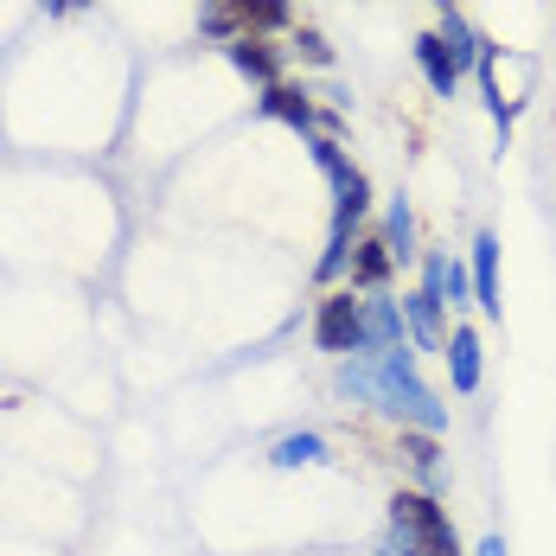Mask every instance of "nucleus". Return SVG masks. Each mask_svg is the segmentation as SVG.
I'll return each instance as SVG.
<instances>
[{
    "instance_id": "nucleus-1",
    "label": "nucleus",
    "mask_w": 556,
    "mask_h": 556,
    "mask_svg": "<svg viewBox=\"0 0 556 556\" xmlns=\"http://www.w3.org/2000/svg\"><path fill=\"white\" fill-rule=\"evenodd\" d=\"M339 396H352L365 409H384L396 429H429V435L447 429V403L422 384L416 345H396L384 358H365V352L339 358Z\"/></svg>"
},
{
    "instance_id": "nucleus-2",
    "label": "nucleus",
    "mask_w": 556,
    "mask_h": 556,
    "mask_svg": "<svg viewBox=\"0 0 556 556\" xmlns=\"http://www.w3.org/2000/svg\"><path fill=\"white\" fill-rule=\"evenodd\" d=\"M378 556H460V538H454V518H447L442 493L396 486L390 493V511H384Z\"/></svg>"
},
{
    "instance_id": "nucleus-3",
    "label": "nucleus",
    "mask_w": 556,
    "mask_h": 556,
    "mask_svg": "<svg viewBox=\"0 0 556 556\" xmlns=\"http://www.w3.org/2000/svg\"><path fill=\"white\" fill-rule=\"evenodd\" d=\"M358 339H365V294L352 281H339V288L320 294V307H314V345L333 352V358H352Z\"/></svg>"
},
{
    "instance_id": "nucleus-4",
    "label": "nucleus",
    "mask_w": 556,
    "mask_h": 556,
    "mask_svg": "<svg viewBox=\"0 0 556 556\" xmlns=\"http://www.w3.org/2000/svg\"><path fill=\"white\" fill-rule=\"evenodd\" d=\"M256 110L269 115V122H288V128H301V135H320V103H314V90L307 84H294V77H281V84H269L263 97H256Z\"/></svg>"
},
{
    "instance_id": "nucleus-5",
    "label": "nucleus",
    "mask_w": 556,
    "mask_h": 556,
    "mask_svg": "<svg viewBox=\"0 0 556 556\" xmlns=\"http://www.w3.org/2000/svg\"><path fill=\"white\" fill-rule=\"evenodd\" d=\"M422 288L442 301V314L473 307V276H467V263L447 256V250H422Z\"/></svg>"
},
{
    "instance_id": "nucleus-6",
    "label": "nucleus",
    "mask_w": 556,
    "mask_h": 556,
    "mask_svg": "<svg viewBox=\"0 0 556 556\" xmlns=\"http://www.w3.org/2000/svg\"><path fill=\"white\" fill-rule=\"evenodd\" d=\"M396 345H409L403 301H396V294H365V339H358V352H365V358H384Z\"/></svg>"
},
{
    "instance_id": "nucleus-7",
    "label": "nucleus",
    "mask_w": 556,
    "mask_h": 556,
    "mask_svg": "<svg viewBox=\"0 0 556 556\" xmlns=\"http://www.w3.org/2000/svg\"><path fill=\"white\" fill-rule=\"evenodd\" d=\"M396 460L416 473V486H422V493H442V480H447L442 435H429V429H396Z\"/></svg>"
},
{
    "instance_id": "nucleus-8",
    "label": "nucleus",
    "mask_w": 556,
    "mask_h": 556,
    "mask_svg": "<svg viewBox=\"0 0 556 556\" xmlns=\"http://www.w3.org/2000/svg\"><path fill=\"white\" fill-rule=\"evenodd\" d=\"M403 327H409V345H416V352H447V314L422 281L403 294Z\"/></svg>"
},
{
    "instance_id": "nucleus-9",
    "label": "nucleus",
    "mask_w": 556,
    "mask_h": 556,
    "mask_svg": "<svg viewBox=\"0 0 556 556\" xmlns=\"http://www.w3.org/2000/svg\"><path fill=\"white\" fill-rule=\"evenodd\" d=\"M467 276H473V307H480L486 320H500L505 301H500V237H493V230L473 237V250H467Z\"/></svg>"
},
{
    "instance_id": "nucleus-10",
    "label": "nucleus",
    "mask_w": 556,
    "mask_h": 556,
    "mask_svg": "<svg viewBox=\"0 0 556 556\" xmlns=\"http://www.w3.org/2000/svg\"><path fill=\"white\" fill-rule=\"evenodd\" d=\"M224 58H230V71H237V77H250L256 90H269V84L288 77V58H281V46H269V39H230Z\"/></svg>"
},
{
    "instance_id": "nucleus-11",
    "label": "nucleus",
    "mask_w": 556,
    "mask_h": 556,
    "mask_svg": "<svg viewBox=\"0 0 556 556\" xmlns=\"http://www.w3.org/2000/svg\"><path fill=\"white\" fill-rule=\"evenodd\" d=\"M390 276H396V256H390V243L378 237V230H365V237H358V250H352V269H345V281H352L358 294H384Z\"/></svg>"
},
{
    "instance_id": "nucleus-12",
    "label": "nucleus",
    "mask_w": 556,
    "mask_h": 556,
    "mask_svg": "<svg viewBox=\"0 0 556 556\" xmlns=\"http://www.w3.org/2000/svg\"><path fill=\"white\" fill-rule=\"evenodd\" d=\"M230 20H237V39H276L294 26V7L288 0H224Z\"/></svg>"
},
{
    "instance_id": "nucleus-13",
    "label": "nucleus",
    "mask_w": 556,
    "mask_h": 556,
    "mask_svg": "<svg viewBox=\"0 0 556 556\" xmlns=\"http://www.w3.org/2000/svg\"><path fill=\"white\" fill-rule=\"evenodd\" d=\"M447 378L460 396H473L480 390V327H467V320H454V333H447Z\"/></svg>"
},
{
    "instance_id": "nucleus-14",
    "label": "nucleus",
    "mask_w": 556,
    "mask_h": 556,
    "mask_svg": "<svg viewBox=\"0 0 556 556\" xmlns=\"http://www.w3.org/2000/svg\"><path fill=\"white\" fill-rule=\"evenodd\" d=\"M327 186H333V218L365 224V212H371V179H365V167L339 161V167L327 173Z\"/></svg>"
},
{
    "instance_id": "nucleus-15",
    "label": "nucleus",
    "mask_w": 556,
    "mask_h": 556,
    "mask_svg": "<svg viewBox=\"0 0 556 556\" xmlns=\"http://www.w3.org/2000/svg\"><path fill=\"white\" fill-rule=\"evenodd\" d=\"M378 237L390 243V256H396V263H422V230H416V205H409V199H390V205H384Z\"/></svg>"
},
{
    "instance_id": "nucleus-16",
    "label": "nucleus",
    "mask_w": 556,
    "mask_h": 556,
    "mask_svg": "<svg viewBox=\"0 0 556 556\" xmlns=\"http://www.w3.org/2000/svg\"><path fill=\"white\" fill-rule=\"evenodd\" d=\"M416 71H422V84H429L435 97H454V90H460V64L447 58L442 33H416Z\"/></svg>"
},
{
    "instance_id": "nucleus-17",
    "label": "nucleus",
    "mask_w": 556,
    "mask_h": 556,
    "mask_svg": "<svg viewBox=\"0 0 556 556\" xmlns=\"http://www.w3.org/2000/svg\"><path fill=\"white\" fill-rule=\"evenodd\" d=\"M435 33H442L447 58H454V64H460V77H473V71H480V58L493 52V46H486V39H480V33H473V20H460V13H454V7H447V13H442V26H435Z\"/></svg>"
},
{
    "instance_id": "nucleus-18",
    "label": "nucleus",
    "mask_w": 556,
    "mask_h": 556,
    "mask_svg": "<svg viewBox=\"0 0 556 556\" xmlns=\"http://www.w3.org/2000/svg\"><path fill=\"white\" fill-rule=\"evenodd\" d=\"M327 460H333V442L314 435V429H288L269 447V467H327Z\"/></svg>"
},
{
    "instance_id": "nucleus-19",
    "label": "nucleus",
    "mask_w": 556,
    "mask_h": 556,
    "mask_svg": "<svg viewBox=\"0 0 556 556\" xmlns=\"http://www.w3.org/2000/svg\"><path fill=\"white\" fill-rule=\"evenodd\" d=\"M358 224H345V218H333V230H327V250H320V263H314V276L327 281V288H339L345 281V269H352V250H358Z\"/></svg>"
},
{
    "instance_id": "nucleus-20",
    "label": "nucleus",
    "mask_w": 556,
    "mask_h": 556,
    "mask_svg": "<svg viewBox=\"0 0 556 556\" xmlns=\"http://www.w3.org/2000/svg\"><path fill=\"white\" fill-rule=\"evenodd\" d=\"M294 58L314 64V71H327V64H333V39H327L320 26H301V33H294Z\"/></svg>"
},
{
    "instance_id": "nucleus-21",
    "label": "nucleus",
    "mask_w": 556,
    "mask_h": 556,
    "mask_svg": "<svg viewBox=\"0 0 556 556\" xmlns=\"http://www.w3.org/2000/svg\"><path fill=\"white\" fill-rule=\"evenodd\" d=\"M199 33H205L212 46H230V39H237V20H230L224 0H205V7H199Z\"/></svg>"
},
{
    "instance_id": "nucleus-22",
    "label": "nucleus",
    "mask_w": 556,
    "mask_h": 556,
    "mask_svg": "<svg viewBox=\"0 0 556 556\" xmlns=\"http://www.w3.org/2000/svg\"><path fill=\"white\" fill-rule=\"evenodd\" d=\"M473 556H505V538H480V551Z\"/></svg>"
},
{
    "instance_id": "nucleus-23",
    "label": "nucleus",
    "mask_w": 556,
    "mask_h": 556,
    "mask_svg": "<svg viewBox=\"0 0 556 556\" xmlns=\"http://www.w3.org/2000/svg\"><path fill=\"white\" fill-rule=\"evenodd\" d=\"M39 7H46V13H71V0H39Z\"/></svg>"
},
{
    "instance_id": "nucleus-24",
    "label": "nucleus",
    "mask_w": 556,
    "mask_h": 556,
    "mask_svg": "<svg viewBox=\"0 0 556 556\" xmlns=\"http://www.w3.org/2000/svg\"><path fill=\"white\" fill-rule=\"evenodd\" d=\"M435 7H442V13H447V7H454V0H435Z\"/></svg>"
},
{
    "instance_id": "nucleus-25",
    "label": "nucleus",
    "mask_w": 556,
    "mask_h": 556,
    "mask_svg": "<svg viewBox=\"0 0 556 556\" xmlns=\"http://www.w3.org/2000/svg\"><path fill=\"white\" fill-rule=\"evenodd\" d=\"M71 7H90V0H71Z\"/></svg>"
}]
</instances>
